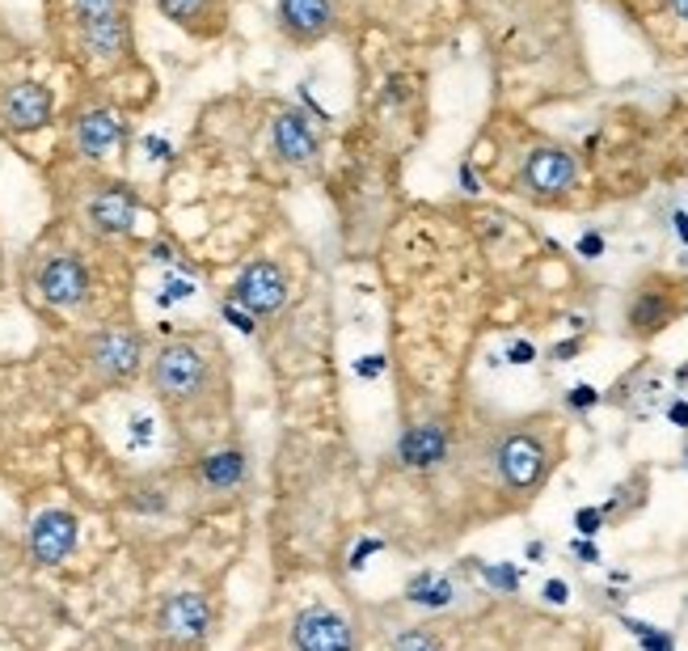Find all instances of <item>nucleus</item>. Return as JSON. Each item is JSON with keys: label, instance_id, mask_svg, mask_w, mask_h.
Here are the masks:
<instances>
[{"label": "nucleus", "instance_id": "1", "mask_svg": "<svg viewBox=\"0 0 688 651\" xmlns=\"http://www.w3.org/2000/svg\"><path fill=\"white\" fill-rule=\"evenodd\" d=\"M152 385L166 402H190L208 389V359L190 343H166L152 359Z\"/></svg>", "mask_w": 688, "mask_h": 651}, {"label": "nucleus", "instance_id": "2", "mask_svg": "<svg viewBox=\"0 0 688 651\" xmlns=\"http://www.w3.org/2000/svg\"><path fill=\"white\" fill-rule=\"evenodd\" d=\"M495 462H499L502 483L511 491H537L545 483V474H549V448L532 432H511L499 444Z\"/></svg>", "mask_w": 688, "mask_h": 651}, {"label": "nucleus", "instance_id": "3", "mask_svg": "<svg viewBox=\"0 0 688 651\" xmlns=\"http://www.w3.org/2000/svg\"><path fill=\"white\" fill-rule=\"evenodd\" d=\"M283 300H288V275L279 272L275 263H267V258L250 263L246 272L237 275V284H232V305H241L250 317L275 314Z\"/></svg>", "mask_w": 688, "mask_h": 651}, {"label": "nucleus", "instance_id": "4", "mask_svg": "<svg viewBox=\"0 0 688 651\" xmlns=\"http://www.w3.org/2000/svg\"><path fill=\"white\" fill-rule=\"evenodd\" d=\"M211 627V605L199 596V592H173L161 613H157V631L161 639L178 643V648H195L208 639Z\"/></svg>", "mask_w": 688, "mask_h": 651}, {"label": "nucleus", "instance_id": "5", "mask_svg": "<svg viewBox=\"0 0 688 651\" xmlns=\"http://www.w3.org/2000/svg\"><path fill=\"white\" fill-rule=\"evenodd\" d=\"M89 364L102 381H131L144 364V343L136 331H102L89 338Z\"/></svg>", "mask_w": 688, "mask_h": 651}, {"label": "nucleus", "instance_id": "6", "mask_svg": "<svg viewBox=\"0 0 688 651\" xmlns=\"http://www.w3.org/2000/svg\"><path fill=\"white\" fill-rule=\"evenodd\" d=\"M579 183V161L566 148H532L524 161V187L532 195H566Z\"/></svg>", "mask_w": 688, "mask_h": 651}, {"label": "nucleus", "instance_id": "7", "mask_svg": "<svg viewBox=\"0 0 688 651\" xmlns=\"http://www.w3.org/2000/svg\"><path fill=\"white\" fill-rule=\"evenodd\" d=\"M72 550H77V516L72 512L51 507L30 525V554H34L39 568H56Z\"/></svg>", "mask_w": 688, "mask_h": 651}, {"label": "nucleus", "instance_id": "8", "mask_svg": "<svg viewBox=\"0 0 688 651\" xmlns=\"http://www.w3.org/2000/svg\"><path fill=\"white\" fill-rule=\"evenodd\" d=\"M51 110H56V98L51 89L39 81H21L4 93L0 102V119L9 131H39V127L51 124Z\"/></svg>", "mask_w": 688, "mask_h": 651}, {"label": "nucleus", "instance_id": "9", "mask_svg": "<svg viewBox=\"0 0 688 651\" xmlns=\"http://www.w3.org/2000/svg\"><path fill=\"white\" fill-rule=\"evenodd\" d=\"M292 631L300 651H351V627H347V618L326 610V605L300 610Z\"/></svg>", "mask_w": 688, "mask_h": 651}, {"label": "nucleus", "instance_id": "10", "mask_svg": "<svg viewBox=\"0 0 688 651\" xmlns=\"http://www.w3.org/2000/svg\"><path fill=\"white\" fill-rule=\"evenodd\" d=\"M39 293H42V300L56 305V309H72V305H81L84 293H89V272H84V263L81 258H72V254H60V258L42 263Z\"/></svg>", "mask_w": 688, "mask_h": 651}, {"label": "nucleus", "instance_id": "11", "mask_svg": "<svg viewBox=\"0 0 688 651\" xmlns=\"http://www.w3.org/2000/svg\"><path fill=\"white\" fill-rule=\"evenodd\" d=\"M279 21H283L288 39L317 42L335 26V4L330 0H279Z\"/></svg>", "mask_w": 688, "mask_h": 651}, {"label": "nucleus", "instance_id": "12", "mask_svg": "<svg viewBox=\"0 0 688 651\" xmlns=\"http://www.w3.org/2000/svg\"><path fill=\"white\" fill-rule=\"evenodd\" d=\"M157 9L166 13L173 26H182L195 39H211L225 30L229 4L225 0H157Z\"/></svg>", "mask_w": 688, "mask_h": 651}, {"label": "nucleus", "instance_id": "13", "mask_svg": "<svg viewBox=\"0 0 688 651\" xmlns=\"http://www.w3.org/2000/svg\"><path fill=\"white\" fill-rule=\"evenodd\" d=\"M136 211H140V199H136L131 187H102L93 195V204H89V220H93L98 233L119 237V233H131Z\"/></svg>", "mask_w": 688, "mask_h": 651}, {"label": "nucleus", "instance_id": "14", "mask_svg": "<svg viewBox=\"0 0 688 651\" xmlns=\"http://www.w3.org/2000/svg\"><path fill=\"white\" fill-rule=\"evenodd\" d=\"M271 136H275V152H279L283 161H292V166H309L317 157V148H321V140H317V131L309 127V119L296 115V110L275 119Z\"/></svg>", "mask_w": 688, "mask_h": 651}, {"label": "nucleus", "instance_id": "15", "mask_svg": "<svg viewBox=\"0 0 688 651\" xmlns=\"http://www.w3.org/2000/svg\"><path fill=\"white\" fill-rule=\"evenodd\" d=\"M397 457L410 470H436L448 457V432L439 423H418L397 441Z\"/></svg>", "mask_w": 688, "mask_h": 651}, {"label": "nucleus", "instance_id": "16", "mask_svg": "<svg viewBox=\"0 0 688 651\" xmlns=\"http://www.w3.org/2000/svg\"><path fill=\"white\" fill-rule=\"evenodd\" d=\"M123 136L127 127L114 110H89V115L77 119V148L84 157H106L110 148L123 145Z\"/></svg>", "mask_w": 688, "mask_h": 651}, {"label": "nucleus", "instance_id": "17", "mask_svg": "<svg viewBox=\"0 0 688 651\" xmlns=\"http://www.w3.org/2000/svg\"><path fill=\"white\" fill-rule=\"evenodd\" d=\"M84 47L98 56V60H114L123 56L127 42H131V26L127 18H102V21H84Z\"/></svg>", "mask_w": 688, "mask_h": 651}, {"label": "nucleus", "instance_id": "18", "mask_svg": "<svg viewBox=\"0 0 688 651\" xmlns=\"http://www.w3.org/2000/svg\"><path fill=\"white\" fill-rule=\"evenodd\" d=\"M452 580L448 575H439V571H418L415 580L406 584V601L410 605H422V610H443V605H452Z\"/></svg>", "mask_w": 688, "mask_h": 651}, {"label": "nucleus", "instance_id": "19", "mask_svg": "<svg viewBox=\"0 0 688 651\" xmlns=\"http://www.w3.org/2000/svg\"><path fill=\"white\" fill-rule=\"evenodd\" d=\"M203 483L216 486V491H229V486L246 483V457L237 448H225V453H211L203 457Z\"/></svg>", "mask_w": 688, "mask_h": 651}, {"label": "nucleus", "instance_id": "20", "mask_svg": "<svg viewBox=\"0 0 688 651\" xmlns=\"http://www.w3.org/2000/svg\"><path fill=\"white\" fill-rule=\"evenodd\" d=\"M629 326H634L638 335H655V331H664V326H668V305L650 293L638 296L634 309H629Z\"/></svg>", "mask_w": 688, "mask_h": 651}, {"label": "nucleus", "instance_id": "21", "mask_svg": "<svg viewBox=\"0 0 688 651\" xmlns=\"http://www.w3.org/2000/svg\"><path fill=\"white\" fill-rule=\"evenodd\" d=\"M473 568L481 571V580H486L490 589H499V592L520 589V568H511V563H478V559H473Z\"/></svg>", "mask_w": 688, "mask_h": 651}, {"label": "nucleus", "instance_id": "22", "mask_svg": "<svg viewBox=\"0 0 688 651\" xmlns=\"http://www.w3.org/2000/svg\"><path fill=\"white\" fill-rule=\"evenodd\" d=\"M77 4V18L84 21H102V18H127V0H72Z\"/></svg>", "mask_w": 688, "mask_h": 651}, {"label": "nucleus", "instance_id": "23", "mask_svg": "<svg viewBox=\"0 0 688 651\" xmlns=\"http://www.w3.org/2000/svg\"><path fill=\"white\" fill-rule=\"evenodd\" d=\"M575 529H579V537H596L605 529V512L600 507H579L575 512Z\"/></svg>", "mask_w": 688, "mask_h": 651}, {"label": "nucleus", "instance_id": "24", "mask_svg": "<svg viewBox=\"0 0 688 651\" xmlns=\"http://www.w3.org/2000/svg\"><path fill=\"white\" fill-rule=\"evenodd\" d=\"M566 406H570V411H591V406H600V389H596V385H575V389L566 394Z\"/></svg>", "mask_w": 688, "mask_h": 651}, {"label": "nucleus", "instance_id": "25", "mask_svg": "<svg viewBox=\"0 0 688 651\" xmlns=\"http://www.w3.org/2000/svg\"><path fill=\"white\" fill-rule=\"evenodd\" d=\"M393 651H436V639H431V634H422V631H406L393 643Z\"/></svg>", "mask_w": 688, "mask_h": 651}, {"label": "nucleus", "instance_id": "26", "mask_svg": "<svg viewBox=\"0 0 688 651\" xmlns=\"http://www.w3.org/2000/svg\"><path fill=\"white\" fill-rule=\"evenodd\" d=\"M190 293H195V284H190V279H169L166 288L157 293V300H161V305H173V300H187Z\"/></svg>", "mask_w": 688, "mask_h": 651}, {"label": "nucleus", "instance_id": "27", "mask_svg": "<svg viewBox=\"0 0 688 651\" xmlns=\"http://www.w3.org/2000/svg\"><path fill=\"white\" fill-rule=\"evenodd\" d=\"M380 550H385V542H376V537L359 542V546L351 550V571H363V568H368V559H372V554H380Z\"/></svg>", "mask_w": 688, "mask_h": 651}, {"label": "nucleus", "instance_id": "28", "mask_svg": "<svg viewBox=\"0 0 688 651\" xmlns=\"http://www.w3.org/2000/svg\"><path fill=\"white\" fill-rule=\"evenodd\" d=\"M220 314L229 317V322H232V326H237V331H241V335H253V317L246 314L241 305H232V300H225V305H220Z\"/></svg>", "mask_w": 688, "mask_h": 651}, {"label": "nucleus", "instance_id": "29", "mask_svg": "<svg viewBox=\"0 0 688 651\" xmlns=\"http://www.w3.org/2000/svg\"><path fill=\"white\" fill-rule=\"evenodd\" d=\"M638 643H642V651H676V639H671L668 631H659V627L650 634H642Z\"/></svg>", "mask_w": 688, "mask_h": 651}, {"label": "nucleus", "instance_id": "30", "mask_svg": "<svg viewBox=\"0 0 688 651\" xmlns=\"http://www.w3.org/2000/svg\"><path fill=\"white\" fill-rule=\"evenodd\" d=\"M385 373V356H363L359 364H355V377H363V381H372Z\"/></svg>", "mask_w": 688, "mask_h": 651}, {"label": "nucleus", "instance_id": "31", "mask_svg": "<svg viewBox=\"0 0 688 651\" xmlns=\"http://www.w3.org/2000/svg\"><path fill=\"white\" fill-rule=\"evenodd\" d=\"M532 359H537V347H532V343H511V347H507V364H532Z\"/></svg>", "mask_w": 688, "mask_h": 651}, {"label": "nucleus", "instance_id": "32", "mask_svg": "<svg viewBox=\"0 0 688 651\" xmlns=\"http://www.w3.org/2000/svg\"><path fill=\"white\" fill-rule=\"evenodd\" d=\"M570 554H575V559H584V563H600V546H596L591 537H579V542H570Z\"/></svg>", "mask_w": 688, "mask_h": 651}, {"label": "nucleus", "instance_id": "33", "mask_svg": "<svg viewBox=\"0 0 688 651\" xmlns=\"http://www.w3.org/2000/svg\"><path fill=\"white\" fill-rule=\"evenodd\" d=\"M541 596L549 605H566V601H570V589H566V580H549L541 589Z\"/></svg>", "mask_w": 688, "mask_h": 651}, {"label": "nucleus", "instance_id": "34", "mask_svg": "<svg viewBox=\"0 0 688 651\" xmlns=\"http://www.w3.org/2000/svg\"><path fill=\"white\" fill-rule=\"evenodd\" d=\"M579 254H584V258H600V254H605V237H600V233H584V237H579Z\"/></svg>", "mask_w": 688, "mask_h": 651}, {"label": "nucleus", "instance_id": "35", "mask_svg": "<svg viewBox=\"0 0 688 651\" xmlns=\"http://www.w3.org/2000/svg\"><path fill=\"white\" fill-rule=\"evenodd\" d=\"M668 423H676V427H688V402L685 398H676L668 406Z\"/></svg>", "mask_w": 688, "mask_h": 651}, {"label": "nucleus", "instance_id": "36", "mask_svg": "<svg viewBox=\"0 0 688 651\" xmlns=\"http://www.w3.org/2000/svg\"><path fill=\"white\" fill-rule=\"evenodd\" d=\"M621 627H626V631L634 634V639H642V634L655 631V627H650V622H642V618H621Z\"/></svg>", "mask_w": 688, "mask_h": 651}, {"label": "nucleus", "instance_id": "37", "mask_svg": "<svg viewBox=\"0 0 688 651\" xmlns=\"http://www.w3.org/2000/svg\"><path fill=\"white\" fill-rule=\"evenodd\" d=\"M579 347H584L579 338H566V343H558V347H554V359H570V356H579Z\"/></svg>", "mask_w": 688, "mask_h": 651}, {"label": "nucleus", "instance_id": "38", "mask_svg": "<svg viewBox=\"0 0 688 651\" xmlns=\"http://www.w3.org/2000/svg\"><path fill=\"white\" fill-rule=\"evenodd\" d=\"M460 187H465V190H469V195H478V174H473V169H469V166H460Z\"/></svg>", "mask_w": 688, "mask_h": 651}, {"label": "nucleus", "instance_id": "39", "mask_svg": "<svg viewBox=\"0 0 688 651\" xmlns=\"http://www.w3.org/2000/svg\"><path fill=\"white\" fill-rule=\"evenodd\" d=\"M524 559H528V563H541V559H545V542H528V546H524Z\"/></svg>", "mask_w": 688, "mask_h": 651}, {"label": "nucleus", "instance_id": "40", "mask_svg": "<svg viewBox=\"0 0 688 651\" xmlns=\"http://www.w3.org/2000/svg\"><path fill=\"white\" fill-rule=\"evenodd\" d=\"M131 427H136V432H131V436H136V444H144L148 436H152V423H148V420H136Z\"/></svg>", "mask_w": 688, "mask_h": 651}, {"label": "nucleus", "instance_id": "41", "mask_svg": "<svg viewBox=\"0 0 688 651\" xmlns=\"http://www.w3.org/2000/svg\"><path fill=\"white\" fill-rule=\"evenodd\" d=\"M671 225H676V237L688 246V211H676V220H671Z\"/></svg>", "mask_w": 688, "mask_h": 651}, {"label": "nucleus", "instance_id": "42", "mask_svg": "<svg viewBox=\"0 0 688 651\" xmlns=\"http://www.w3.org/2000/svg\"><path fill=\"white\" fill-rule=\"evenodd\" d=\"M148 152H152V157H161V161H166V157H169V145H166V140H157V136H148Z\"/></svg>", "mask_w": 688, "mask_h": 651}, {"label": "nucleus", "instance_id": "43", "mask_svg": "<svg viewBox=\"0 0 688 651\" xmlns=\"http://www.w3.org/2000/svg\"><path fill=\"white\" fill-rule=\"evenodd\" d=\"M671 9H676V18L688 21V0H671Z\"/></svg>", "mask_w": 688, "mask_h": 651}, {"label": "nucleus", "instance_id": "44", "mask_svg": "<svg viewBox=\"0 0 688 651\" xmlns=\"http://www.w3.org/2000/svg\"><path fill=\"white\" fill-rule=\"evenodd\" d=\"M152 258H161V263H169L173 254H169V246H152Z\"/></svg>", "mask_w": 688, "mask_h": 651}, {"label": "nucleus", "instance_id": "45", "mask_svg": "<svg viewBox=\"0 0 688 651\" xmlns=\"http://www.w3.org/2000/svg\"><path fill=\"white\" fill-rule=\"evenodd\" d=\"M685 457H688V448H685Z\"/></svg>", "mask_w": 688, "mask_h": 651}, {"label": "nucleus", "instance_id": "46", "mask_svg": "<svg viewBox=\"0 0 688 651\" xmlns=\"http://www.w3.org/2000/svg\"><path fill=\"white\" fill-rule=\"evenodd\" d=\"M436 651H439V648H436Z\"/></svg>", "mask_w": 688, "mask_h": 651}]
</instances>
